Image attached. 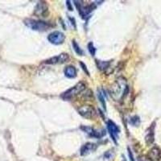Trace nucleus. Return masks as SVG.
<instances>
[{
	"mask_svg": "<svg viewBox=\"0 0 161 161\" xmlns=\"http://www.w3.org/2000/svg\"><path fill=\"white\" fill-rule=\"evenodd\" d=\"M48 10L47 3L44 1H41V2H39L36 5L34 14L38 17H45L46 15L48 14Z\"/></svg>",
	"mask_w": 161,
	"mask_h": 161,
	"instance_id": "obj_7",
	"label": "nucleus"
},
{
	"mask_svg": "<svg viewBox=\"0 0 161 161\" xmlns=\"http://www.w3.org/2000/svg\"><path fill=\"white\" fill-rule=\"evenodd\" d=\"M111 62L110 61H97V68L101 70H105L110 66Z\"/></svg>",
	"mask_w": 161,
	"mask_h": 161,
	"instance_id": "obj_12",
	"label": "nucleus"
},
{
	"mask_svg": "<svg viewBox=\"0 0 161 161\" xmlns=\"http://www.w3.org/2000/svg\"><path fill=\"white\" fill-rule=\"evenodd\" d=\"M97 96H98V98H99V101L101 102V103L102 105V106H103L104 109H106V102H105V98L103 97L102 96V94L101 92H98L97 93Z\"/></svg>",
	"mask_w": 161,
	"mask_h": 161,
	"instance_id": "obj_17",
	"label": "nucleus"
},
{
	"mask_svg": "<svg viewBox=\"0 0 161 161\" xmlns=\"http://www.w3.org/2000/svg\"><path fill=\"white\" fill-rule=\"evenodd\" d=\"M78 113L82 117L88 119L94 118L96 116V111L91 106H82L78 108Z\"/></svg>",
	"mask_w": 161,
	"mask_h": 161,
	"instance_id": "obj_5",
	"label": "nucleus"
},
{
	"mask_svg": "<svg viewBox=\"0 0 161 161\" xmlns=\"http://www.w3.org/2000/svg\"><path fill=\"white\" fill-rule=\"evenodd\" d=\"M128 154H129V156H130V159H131V161H135V160H134V157H133L132 152H131V151L130 150L129 148H128Z\"/></svg>",
	"mask_w": 161,
	"mask_h": 161,
	"instance_id": "obj_19",
	"label": "nucleus"
},
{
	"mask_svg": "<svg viewBox=\"0 0 161 161\" xmlns=\"http://www.w3.org/2000/svg\"><path fill=\"white\" fill-rule=\"evenodd\" d=\"M130 123L132 126H138L140 124V117L137 116V115L132 117V118H131V120H130Z\"/></svg>",
	"mask_w": 161,
	"mask_h": 161,
	"instance_id": "obj_15",
	"label": "nucleus"
},
{
	"mask_svg": "<svg viewBox=\"0 0 161 161\" xmlns=\"http://www.w3.org/2000/svg\"><path fill=\"white\" fill-rule=\"evenodd\" d=\"M65 39V36L64 33L59 31H55V32L50 33L48 36V40L53 44L55 45H58V44H61Z\"/></svg>",
	"mask_w": 161,
	"mask_h": 161,
	"instance_id": "obj_4",
	"label": "nucleus"
},
{
	"mask_svg": "<svg viewBox=\"0 0 161 161\" xmlns=\"http://www.w3.org/2000/svg\"><path fill=\"white\" fill-rule=\"evenodd\" d=\"M145 140H146L147 144H151L154 142V131H153V130H151V131H150V132H148L146 138H145Z\"/></svg>",
	"mask_w": 161,
	"mask_h": 161,
	"instance_id": "obj_13",
	"label": "nucleus"
},
{
	"mask_svg": "<svg viewBox=\"0 0 161 161\" xmlns=\"http://www.w3.org/2000/svg\"><path fill=\"white\" fill-rule=\"evenodd\" d=\"M73 48H74V51L76 52V53L78 54L80 56H83V51L82 50V48H80L78 44H77L75 40H73Z\"/></svg>",
	"mask_w": 161,
	"mask_h": 161,
	"instance_id": "obj_14",
	"label": "nucleus"
},
{
	"mask_svg": "<svg viewBox=\"0 0 161 161\" xmlns=\"http://www.w3.org/2000/svg\"><path fill=\"white\" fill-rule=\"evenodd\" d=\"M161 151L158 147H155L151 148L148 155V157L150 158L151 161H157L160 159Z\"/></svg>",
	"mask_w": 161,
	"mask_h": 161,
	"instance_id": "obj_10",
	"label": "nucleus"
},
{
	"mask_svg": "<svg viewBox=\"0 0 161 161\" xmlns=\"http://www.w3.org/2000/svg\"><path fill=\"white\" fill-rule=\"evenodd\" d=\"M81 65L82 66L83 69H84V70H85V71L86 72V73H87V74L89 75L90 73H89V72H88V70H87V68H86V65H85V64H83V63H82V62H81Z\"/></svg>",
	"mask_w": 161,
	"mask_h": 161,
	"instance_id": "obj_20",
	"label": "nucleus"
},
{
	"mask_svg": "<svg viewBox=\"0 0 161 161\" xmlns=\"http://www.w3.org/2000/svg\"><path fill=\"white\" fill-rule=\"evenodd\" d=\"M88 49L90 51V53L91 54V56L93 57L95 55V53H96V48H94L92 42H90V43L88 44Z\"/></svg>",
	"mask_w": 161,
	"mask_h": 161,
	"instance_id": "obj_16",
	"label": "nucleus"
},
{
	"mask_svg": "<svg viewBox=\"0 0 161 161\" xmlns=\"http://www.w3.org/2000/svg\"><path fill=\"white\" fill-rule=\"evenodd\" d=\"M69 61V56L67 53H61L58 56L53 57L48 60L44 61L45 64H64Z\"/></svg>",
	"mask_w": 161,
	"mask_h": 161,
	"instance_id": "obj_6",
	"label": "nucleus"
},
{
	"mask_svg": "<svg viewBox=\"0 0 161 161\" xmlns=\"http://www.w3.org/2000/svg\"><path fill=\"white\" fill-rule=\"evenodd\" d=\"M107 128L109 132H110V135H111V138H112V140H113V141L116 143H117V139H118V134L120 132L118 126L116 125L115 122L110 120V121H108L107 122Z\"/></svg>",
	"mask_w": 161,
	"mask_h": 161,
	"instance_id": "obj_8",
	"label": "nucleus"
},
{
	"mask_svg": "<svg viewBox=\"0 0 161 161\" xmlns=\"http://www.w3.org/2000/svg\"><path fill=\"white\" fill-rule=\"evenodd\" d=\"M128 92V86L126 80L124 77H119L111 86L110 93L111 97L116 101L122 100Z\"/></svg>",
	"mask_w": 161,
	"mask_h": 161,
	"instance_id": "obj_1",
	"label": "nucleus"
},
{
	"mask_svg": "<svg viewBox=\"0 0 161 161\" xmlns=\"http://www.w3.org/2000/svg\"><path fill=\"white\" fill-rule=\"evenodd\" d=\"M24 23L26 26H28L34 31H46L49 28L51 25L47 23V22L41 21V20H36V19H28L24 20Z\"/></svg>",
	"mask_w": 161,
	"mask_h": 161,
	"instance_id": "obj_2",
	"label": "nucleus"
},
{
	"mask_svg": "<svg viewBox=\"0 0 161 161\" xmlns=\"http://www.w3.org/2000/svg\"><path fill=\"white\" fill-rule=\"evenodd\" d=\"M97 146L95 143H87L85 145H83L81 149V155H87L90 154L91 152H93L97 149Z\"/></svg>",
	"mask_w": 161,
	"mask_h": 161,
	"instance_id": "obj_9",
	"label": "nucleus"
},
{
	"mask_svg": "<svg viewBox=\"0 0 161 161\" xmlns=\"http://www.w3.org/2000/svg\"><path fill=\"white\" fill-rule=\"evenodd\" d=\"M64 75L68 78H74L77 76V69L74 66H67L64 68Z\"/></svg>",
	"mask_w": 161,
	"mask_h": 161,
	"instance_id": "obj_11",
	"label": "nucleus"
},
{
	"mask_svg": "<svg viewBox=\"0 0 161 161\" xmlns=\"http://www.w3.org/2000/svg\"><path fill=\"white\" fill-rule=\"evenodd\" d=\"M66 3H67L66 4H67V6H68V10H69V11H73V8H72L71 5H70V2H69V1H67Z\"/></svg>",
	"mask_w": 161,
	"mask_h": 161,
	"instance_id": "obj_21",
	"label": "nucleus"
},
{
	"mask_svg": "<svg viewBox=\"0 0 161 161\" xmlns=\"http://www.w3.org/2000/svg\"><path fill=\"white\" fill-rule=\"evenodd\" d=\"M123 161H126V159H125V157L123 158Z\"/></svg>",
	"mask_w": 161,
	"mask_h": 161,
	"instance_id": "obj_22",
	"label": "nucleus"
},
{
	"mask_svg": "<svg viewBox=\"0 0 161 161\" xmlns=\"http://www.w3.org/2000/svg\"><path fill=\"white\" fill-rule=\"evenodd\" d=\"M85 89H86V85L82 82H79L76 86H73V88L68 90L66 92H64L61 95V97L64 99H71L73 97L80 94Z\"/></svg>",
	"mask_w": 161,
	"mask_h": 161,
	"instance_id": "obj_3",
	"label": "nucleus"
},
{
	"mask_svg": "<svg viewBox=\"0 0 161 161\" xmlns=\"http://www.w3.org/2000/svg\"><path fill=\"white\" fill-rule=\"evenodd\" d=\"M137 160H138V161H151L150 158L148 157V156H147V155H140L139 157L137 158Z\"/></svg>",
	"mask_w": 161,
	"mask_h": 161,
	"instance_id": "obj_18",
	"label": "nucleus"
}]
</instances>
